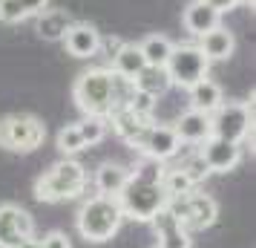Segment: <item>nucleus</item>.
Masks as SVG:
<instances>
[{
    "label": "nucleus",
    "instance_id": "obj_22",
    "mask_svg": "<svg viewBox=\"0 0 256 248\" xmlns=\"http://www.w3.org/2000/svg\"><path fill=\"white\" fill-rule=\"evenodd\" d=\"M173 47L176 44L167 35H162V32H152V35H147L138 44L141 55L147 61V67H164L167 58H170V52H173Z\"/></svg>",
    "mask_w": 256,
    "mask_h": 248
},
{
    "label": "nucleus",
    "instance_id": "obj_5",
    "mask_svg": "<svg viewBox=\"0 0 256 248\" xmlns=\"http://www.w3.org/2000/svg\"><path fill=\"white\" fill-rule=\"evenodd\" d=\"M46 139V124L32 113H9L0 118V147L9 153H35Z\"/></svg>",
    "mask_w": 256,
    "mask_h": 248
},
{
    "label": "nucleus",
    "instance_id": "obj_11",
    "mask_svg": "<svg viewBox=\"0 0 256 248\" xmlns=\"http://www.w3.org/2000/svg\"><path fill=\"white\" fill-rule=\"evenodd\" d=\"M198 156L204 159L210 173H230L233 167L242 162V144H233L228 139L210 136L208 142H202Z\"/></svg>",
    "mask_w": 256,
    "mask_h": 248
},
{
    "label": "nucleus",
    "instance_id": "obj_16",
    "mask_svg": "<svg viewBox=\"0 0 256 248\" xmlns=\"http://www.w3.org/2000/svg\"><path fill=\"white\" fill-rule=\"evenodd\" d=\"M182 26L187 29V35L202 38L204 32L222 26V15L213 6H208L204 0H193V3H187L184 12H182Z\"/></svg>",
    "mask_w": 256,
    "mask_h": 248
},
{
    "label": "nucleus",
    "instance_id": "obj_14",
    "mask_svg": "<svg viewBox=\"0 0 256 248\" xmlns=\"http://www.w3.org/2000/svg\"><path fill=\"white\" fill-rule=\"evenodd\" d=\"M150 225L156 228V236H158V245H156V248H193L190 231H184L182 222H178L167 208L156 213Z\"/></svg>",
    "mask_w": 256,
    "mask_h": 248
},
{
    "label": "nucleus",
    "instance_id": "obj_24",
    "mask_svg": "<svg viewBox=\"0 0 256 248\" xmlns=\"http://www.w3.org/2000/svg\"><path fill=\"white\" fill-rule=\"evenodd\" d=\"M162 190L167 193V199H173V196H184V193H190V190H196V182L187 176L182 167H164Z\"/></svg>",
    "mask_w": 256,
    "mask_h": 248
},
{
    "label": "nucleus",
    "instance_id": "obj_29",
    "mask_svg": "<svg viewBox=\"0 0 256 248\" xmlns=\"http://www.w3.org/2000/svg\"><path fill=\"white\" fill-rule=\"evenodd\" d=\"M182 170H184L187 176L193 179V182H204V179L210 176V170H208V165H204V159H202V156L198 153H193L190 156V159H184V165H182Z\"/></svg>",
    "mask_w": 256,
    "mask_h": 248
},
{
    "label": "nucleus",
    "instance_id": "obj_17",
    "mask_svg": "<svg viewBox=\"0 0 256 248\" xmlns=\"http://www.w3.org/2000/svg\"><path fill=\"white\" fill-rule=\"evenodd\" d=\"M196 47L204 52L208 61H228L236 52V38H233V32L228 26H216V29H210V32H204L198 38Z\"/></svg>",
    "mask_w": 256,
    "mask_h": 248
},
{
    "label": "nucleus",
    "instance_id": "obj_6",
    "mask_svg": "<svg viewBox=\"0 0 256 248\" xmlns=\"http://www.w3.org/2000/svg\"><path fill=\"white\" fill-rule=\"evenodd\" d=\"M213 136L233 144L254 142V98L250 101H222L216 113H210Z\"/></svg>",
    "mask_w": 256,
    "mask_h": 248
},
{
    "label": "nucleus",
    "instance_id": "obj_31",
    "mask_svg": "<svg viewBox=\"0 0 256 248\" xmlns=\"http://www.w3.org/2000/svg\"><path fill=\"white\" fill-rule=\"evenodd\" d=\"M20 6H24L26 18H38L44 9H49V0H20Z\"/></svg>",
    "mask_w": 256,
    "mask_h": 248
},
{
    "label": "nucleus",
    "instance_id": "obj_2",
    "mask_svg": "<svg viewBox=\"0 0 256 248\" xmlns=\"http://www.w3.org/2000/svg\"><path fill=\"white\" fill-rule=\"evenodd\" d=\"M84 190H86V170L78 159L72 156H64L60 162L49 165L40 176L35 179V193L38 202H70V199H78Z\"/></svg>",
    "mask_w": 256,
    "mask_h": 248
},
{
    "label": "nucleus",
    "instance_id": "obj_1",
    "mask_svg": "<svg viewBox=\"0 0 256 248\" xmlns=\"http://www.w3.org/2000/svg\"><path fill=\"white\" fill-rule=\"evenodd\" d=\"M130 95H132V81L118 78L116 72L106 70V67H92V70L81 72L72 84L75 107L84 116L110 118L112 110L127 107Z\"/></svg>",
    "mask_w": 256,
    "mask_h": 248
},
{
    "label": "nucleus",
    "instance_id": "obj_33",
    "mask_svg": "<svg viewBox=\"0 0 256 248\" xmlns=\"http://www.w3.org/2000/svg\"><path fill=\"white\" fill-rule=\"evenodd\" d=\"M14 248H40V239L32 234V236H26V239H20V242H18Z\"/></svg>",
    "mask_w": 256,
    "mask_h": 248
},
{
    "label": "nucleus",
    "instance_id": "obj_20",
    "mask_svg": "<svg viewBox=\"0 0 256 248\" xmlns=\"http://www.w3.org/2000/svg\"><path fill=\"white\" fill-rule=\"evenodd\" d=\"M144 67H147V61L141 55L138 44H121V47L116 49V55H112V72H116L118 78L132 81Z\"/></svg>",
    "mask_w": 256,
    "mask_h": 248
},
{
    "label": "nucleus",
    "instance_id": "obj_27",
    "mask_svg": "<svg viewBox=\"0 0 256 248\" xmlns=\"http://www.w3.org/2000/svg\"><path fill=\"white\" fill-rule=\"evenodd\" d=\"M156 101H158V98H152V95L141 93V90L132 87V95H130L127 107L136 113V116H141V118H152V113H156Z\"/></svg>",
    "mask_w": 256,
    "mask_h": 248
},
{
    "label": "nucleus",
    "instance_id": "obj_19",
    "mask_svg": "<svg viewBox=\"0 0 256 248\" xmlns=\"http://www.w3.org/2000/svg\"><path fill=\"white\" fill-rule=\"evenodd\" d=\"M187 98H190V110H198V113H216L219 104L224 101V95H222V87L216 81H210V78H202L196 81L190 90H187Z\"/></svg>",
    "mask_w": 256,
    "mask_h": 248
},
{
    "label": "nucleus",
    "instance_id": "obj_9",
    "mask_svg": "<svg viewBox=\"0 0 256 248\" xmlns=\"http://www.w3.org/2000/svg\"><path fill=\"white\" fill-rule=\"evenodd\" d=\"M35 234V216L18 202H0V248H14Z\"/></svg>",
    "mask_w": 256,
    "mask_h": 248
},
{
    "label": "nucleus",
    "instance_id": "obj_30",
    "mask_svg": "<svg viewBox=\"0 0 256 248\" xmlns=\"http://www.w3.org/2000/svg\"><path fill=\"white\" fill-rule=\"evenodd\" d=\"M40 248H72V242L64 231H49V234H44V239H40Z\"/></svg>",
    "mask_w": 256,
    "mask_h": 248
},
{
    "label": "nucleus",
    "instance_id": "obj_10",
    "mask_svg": "<svg viewBox=\"0 0 256 248\" xmlns=\"http://www.w3.org/2000/svg\"><path fill=\"white\" fill-rule=\"evenodd\" d=\"M136 150L141 156H147V159H156V162H170L173 156H178L182 142L176 136L173 124H156V121H150Z\"/></svg>",
    "mask_w": 256,
    "mask_h": 248
},
{
    "label": "nucleus",
    "instance_id": "obj_15",
    "mask_svg": "<svg viewBox=\"0 0 256 248\" xmlns=\"http://www.w3.org/2000/svg\"><path fill=\"white\" fill-rule=\"evenodd\" d=\"M152 118H141L136 116L130 107H118V110H112L110 113V118H106V124H112V130H116L118 139H124V142L136 150L141 142V136H144V130H147V124H150Z\"/></svg>",
    "mask_w": 256,
    "mask_h": 248
},
{
    "label": "nucleus",
    "instance_id": "obj_21",
    "mask_svg": "<svg viewBox=\"0 0 256 248\" xmlns=\"http://www.w3.org/2000/svg\"><path fill=\"white\" fill-rule=\"evenodd\" d=\"M70 26H72V18L66 9H44V12L38 15L35 29L44 41H64Z\"/></svg>",
    "mask_w": 256,
    "mask_h": 248
},
{
    "label": "nucleus",
    "instance_id": "obj_34",
    "mask_svg": "<svg viewBox=\"0 0 256 248\" xmlns=\"http://www.w3.org/2000/svg\"><path fill=\"white\" fill-rule=\"evenodd\" d=\"M239 6H254V0H239Z\"/></svg>",
    "mask_w": 256,
    "mask_h": 248
},
{
    "label": "nucleus",
    "instance_id": "obj_13",
    "mask_svg": "<svg viewBox=\"0 0 256 248\" xmlns=\"http://www.w3.org/2000/svg\"><path fill=\"white\" fill-rule=\"evenodd\" d=\"M176 136L182 144H202L213 136V124H210L208 113H198V110H184L182 116L176 118L173 124Z\"/></svg>",
    "mask_w": 256,
    "mask_h": 248
},
{
    "label": "nucleus",
    "instance_id": "obj_3",
    "mask_svg": "<svg viewBox=\"0 0 256 248\" xmlns=\"http://www.w3.org/2000/svg\"><path fill=\"white\" fill-rule=\"evenodd\" d=\"M121 222H124V211H121L118 199L116 196H101V193L84 199L78 213H75L78 234L86 242H106V239H112L118 234Z\"/></svg>",
    "mask_w": 256,
    "mask_h": 248
},
{
    "label": "nucleus",
    "instance_id": "obj_23",
    "mask_svg": "<svg viewBox=\"0 0 256 248\" xmlns=\"http://www.w3.org/2000/svg\"><path fill=\"white\" fill-rule=\"evenodd\" d=\"M132 87L141 90V93L152 95V98H158L170 90V78H167V72L164 67H144V70L132 78Z\"/></svg>",
    "mask_w": 256,
    "mask_h": 248
},
{
    "label": "nucleus",
    "instance_id": "obj_32",
    "mask_svg": "<svg viewBox=\"0 0 256 248\" xmlns=\"http://www.w3.org/2000/svg\"><path fill=\"white\" fill-rule=\"evenodd\" d=\"M208 6H213L219 15H228V12H233L236 6H239V0H204Z\"/></svg>",
    "mask_w": 256,
    "mask_h": 248
},
{
    "label": "nucleus",
    "instance_id": "obj_18",
    "mask_svg": "<svg viewBox=\"0 0 256 248\" xmlns=\"http://www.w3.org/2000/svg\"><path fill=\"white\" fill-rule=\"evenodd\" d=\"M130 176H132L130 167L118 165V162H104V165H98V170H95L92 185L101 196H118L124 190V185L130 182Z\"/></svg>",
    "mask_w": 256,
    "mask_h": 248
},
{
    "label": "nucleus",
    "instance_id": "obj_7",
    "mask_svg": "<svg viewBox=\"0 0 256 248\" xmlns=\"http://www.w3.org/2000/svg\"><path fill=\"white\" fill-rule=\"evenodd\" d=\"M167 211L173 213L176 219L182 222L184 231H204L210 225H216L219 219V205L210 193H198V190H190L184 196H173L167 199Z\"/></svg>",
    "mask_w": 256,
    "mask_h": 248
},
{
    "label": "nucleus",
    "instance_id": "obj_26",
    "mask_svg": "<svg viewBox=\"0 0 256 248\" xmlns=\"http://www.w3.org/2000/svg\"><path fill=\"white\" fill-rule=\"evenodd\" d=\"M55 147H58L64 156H75L84 150V139L78 133V124H64L55 136Z\"/></svg>",
    "mask_w": 256,
    "mask_h": 248
},
{
    "label": "nucleus",
    "instance_id": "obj_25",
    "mask_svg": "<svg viewBox=\"0 0 256 248\" xmlns=\"http://www.w3.org/2000/svg\"><path fill=\"white\" fill-rule=\"evenodd\" d=\"M106 130H110L106 118L84 116V121H78V133H81V139H84V147H95V144H101L106 139Z\"/></svg>",
    "mask_w": 256,
    "mask_h": 248
},
{
    "label": "nucleus",
    "instance_id": "obj_28",
    "mask_svg": "<svg viewBox=\"0 0 256 248\" xmlns=\"http://www.w3.org/2000/svg\"><path fill=\"white\" fill-rule=\"evenodd\" d=\"M26 12L20 6V0H0V24L14 26V24H24Z\"/></svg>",
    "mask_w": 256,
    "mask_h": 248
},
{
    "label": "nucleus",
    "instance_id": "obj_12",
    "mask_svg": "<svg viewBox=\"0 0 256 248\" xmlns=\"http://www.w3.org/2000/svg\"><path fill=\"white\" fill-rule=\"evenodd\" d=\"M101 32L92 24H84V21H72V26L64 35V47L72 58H95L101 52Z\"/></svg>",
    "mask_w": 256,
    "mask_h": 248
},
{
    "label": "nucleus",
    "instance_id": "obj_8",
    "mask_svg": "<svg viewBox=\"0 0 256 248\" xmlns=\"http://www.w3.org/2000/svg\"><path fill=\"white\" fill-rule=\"evenodd\" d=\"M208 70H210V61L204 58V52L196 44H178V47H173L170 58L164 64L170 87H182V90H190L196 81L208 78Z\"/></svg>",
    "mask_w": 256,
    "mask_h": 248
},
{
    "label": "nucleus",
    "instance_id": "obj_4",
    "mask_svg": "<svg viewBox=\"0 0 256 248\" xmlns=\"http://www.w3.org/2000/svg\"><path fill=\"white\" fill-rule=\"evenodd\" d=\"M116 199L124 211V219H136V222H152V216L167 208V193L162 190V182L141 176H130Z\"/></svg>",
    "mask_w": 256,
    "mask_h": 248
}]
</instances>
